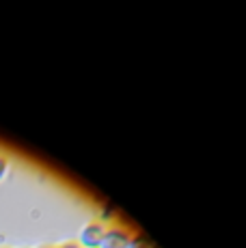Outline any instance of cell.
<instances>
[{"instance_id":"obj_1","label":"cell","mask_w":246,"mask_h":248,"mask_svg":"<svg viewBox=\"0 0 246 248\" xmlns=\"http://www.w3.org/2000/svg\"><path fill=\"white\" fill-rule=\"evenodd\" d=\"M106 222L99 220V218H91L82 229H80V235H78V242L82 244V248H99L106 237Z\"/></svg>"},{"instance_id":"obj_2","label":"cell","mask_w":246,"mask_h":248,"mask_svg":"<svg viewBox=\"0 0 246 248\" xmlns=\"http://www.w3.org/2000/svg\"><path fill=\"white\" fill-rule=\"evenodd\" d=\"M132 235L121 227H110L106 231V237H104L102 246L99 248H130Z\"/></svg>"},{"instance_id":"obj_3","label":"cell","mask_w":246,"mask_h":248,"mask_svg":"<svg viewBox=\"0 0 246 248\" xmlns=\"http://www.w3.org/2000/svg\"><path fill=\"white\" fill-rule=\"evenodd\" d=\"M130 248H155V246L151 244V242L147 240V237H132Z\"/></svg>"},{"instance_id":"obj_4","label":"cell","mask_w":246,"mask_h":248,"mask_svg":"<svg viewBox=\"0 0 246 248\" xmlns=\"http://www.w3.org/2000/svg\"><path fill=\"white\" fill-rule=\"evenodd\" d=\"M7 173H9V158L7 155H0V181L7 177Z\"/></svg>"},{"instance_id":"obj_5","label":"cell","mask_w":246,"mask_h":248,"mask_svg":"<svg viewBox=\"0 0 246 248\" xmlns=\"http://www.w3.org/2000/svg\"><path fill=\"white\" fill-rule=\"evenodd\" d=\"M59 248H82V244H80L78 240H69V242H65V244H61Z\"/></svg>"},{"instance_id":"obj_6","label":"cell","mask_w":246,"mask_h":248,"mask_svg":"<svg viewBox=\"0 0 246 248\" xmlns=\"http://www.w3.org/2000/svg\"><path fill=\"white\" fill-rule=\"evenodd\" d=\"M44 248H59V246H44Z\"/></svg>"}]
</instances>
